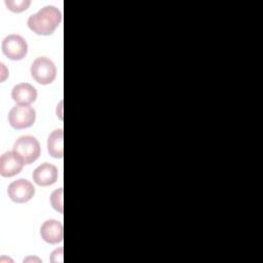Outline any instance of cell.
<instances>
[{"mask_svg": "<svg viewBox=\"0 0 263 263\" xmlns=\"http://www.w3.org/2000/svg\"><path fill=\"white\" fill-rule=\"evenodd\" d=\"M2 51L8 59L18 61L27 54L28 44L22 36L10 34L2 41Z\"/></svg>", "mask_w": 263, "mask_h": 263, "instance_id": "5b68a950", "label": "cell"}, {"mask_svg": "<svg viewBox=\"0 0 263 263\" xmlns=\"http://www.w3.org/2000/svg\"><path fill=\"white\" fill-rule=\"evenodd\" d=\"M61 21V11L52 5H47L29 17L28 27L38 35H50L58 28Z\"/></svg>", "mask_w": 263, "mask_h": 263, "instance_id": "6da1fadb", "label": "cell"}, {"mask_svg": "<svg viewBox=\"0 0 263 263\" xmlns=\"http://www.w3.org/2000/svg\"><path fill=\"white\" fill-rule=\"evenodd\" d=\"M7 193L12 201L17 203H24L29 201L33 197L35 193V187L30 181L20 179L9 184Z\"/></svg>", "mask_w": 263, "mask_h": 263, "instance_id": "8992f818", "label": "cell"}, {"mask_svg": "<svg viewBox=\"0 0 263 263\" xmlns=\"http://www.w3.org/2000/svg\"><path fill=\"white\" fill-rule=\"evenodd\" d=\"M63 136H64V133L62 128L55 129L49 135L47 139V149L50 156L55 158L63 157V154H64Z\"/></svg>", "mask_w": 263, "mask_h": 263, "instance_id": "8fae6325", "label": "cell"}, {"mask_svg": "<svg viewBox=\"0 0 263 263\" xmlns=\"http://www.w3.org/2000/svg\"><path fill=\"white\" fill-rule=\"evenodd\" d=\"M32 77L40 84L51 83L57 75L54 64L45 57L37 58L31 66Z\"/></svg>", "mask_w": 263, "mask_h": 263, "instance_id": "3957f363", "label": "cell"}, {"mask_svg": "<svg viewBox=\"0 0 263 263\" xmlns=\"http://www.w3.org/2000/svg\"><path fill=\"white\" fill-rule=\"evenodd\" d=\"M30 0H5V5L12 12H22L30 5Z\"/></svg>", "mask_w": 263, "mask_h": 263, "instance_id": "7c38bea8", "label": "cell"}, {"mask_svg": "<svg viewBox=\"0 0 263 263\" xmlns=\"http://www.w3.org/2000/svg\"><path fill=\"white\" fill-rule=\"evenodd\" d=\"M58 179V168L51 163H42L33 172V180L39 186H49Z\"/></svg>", "mask_w": 263, "mask_h": 263, "instance_id": "9c48e42d", "label": "cell"}, {"mask_svg": "<svg viewBox=\"0 0 263 263\" xmlns=\"http://www.w3.org/2000/svg\"><path fill=\"white\" fill-rule=\"evenodd\" d=\"M35 110L29 105L23 104H17L14 107H12L8 114L9 124L16 129L30 127L35 122Z\"/></svg>", "mask_w": 263, "mask_h": 263, "instance_id": "7a4b0ae2", "label": "cell"}, {"mask_svg": "<svg viewBox=\"0 0 263 263\" xmlns=\"http://www.w3.org/2000/svg\"><path fill=\"white\" fill-rule=\"evenodd\" d=\"M11 98L17 104L29 105L37 99V90L29 83H18L12 88Z\"/></svg>", "mask_w": 263, "mask_h": 263, "instance_id": "30bf717a", "label": "cell"}, {"mask_svg": "<svg viewBox=\"0 0 263 263\" xmlns=\"http://www.w3.org/2000/svg\"><path fill=\"white\" fill-rule=\"evenodd\" d=\"M63 188H59L57 189L55 191H53L51 193V196H50V203L52 205V208L60 212L61 214L63 213L64 211V206H63Z\"/></svg>", "mask_w": 263, "mask_h": 263, "instance_id": "4fadbf2b", "label": "cell"}, {"mask_svg": "<svg viewBox=\"0 0 263 263\" xmlns=\"http://www.w3.org/2000/svg\"><path fill=\"white\" fill-rule=\"evenodd\" d=\"M13 150L23 157L26 164H29L39 157L40 144L35 137L23 136L15 141Z\"/></svg>", "mask_w": 263, "mask_h": 263, "instance_id": "277c9868", "label": "cell"}, {"mask_svg": "<svg viewBox=\"0 0 263 263\" xmlns=\"http://www.w3.org/2000/svg\"><path fill=\"white\" fill-rule=\"evenodd\" d=\"M25 164L23 157L14 150L5 152L0 157V174L2 177H12L18 174Z\"/></svg>", "mask_w": 263, "mask_h": 263, "instance_id": "52a82bcc", "label": "cell"}, {"mask_svg": "<svg viewBox=\"0 0 263 263\" xmlns=\"http://www.w3.org/2000/svg\"><path fill=\"white\" fill-rule=\"evenodd\" d=\"M40 235L48 243L54 245L61 242L64 236L63 224L57 220H47L41 225Z\"/></svg>", "mask_w": 263, "mask_h": 263, "instance_id": "ba28073f", "label": "cell"}]
</instances>
